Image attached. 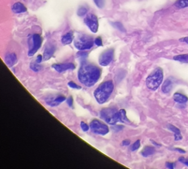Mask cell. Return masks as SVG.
<instances>
[{"instance_id": "obj_7", "label": "cell", "mask_w": 188, "mask_h": 169, "mask_svg": "<svg viewBox=\"0 0 188 169\" xmlns=\"http://www.w3.org/2000/svg\"><path fill=\"white\" fill-rule=\"evenodd\" d=\"M85 24L88 26V28L90 29L93 33H96L98 30V19L96 17V15L94 14H89L87 17L84 19Z\"/></svg>"}, {"instance_id": "obj_1", "label": "cell", "mask_w": 188, "mask_h": 169, "mask_svg": "<svg viewBox=\"0 0 188 169\" xmlns=\"http://www.w3.org/2000/svg\"><path fill=\"white\" fill-rule=\"evenodd\" d=\"M101 69L96 65L83 62L78 71L79 81L88 87H91L98 81L101 77Z\"/></svg>"}, {"instance_id": "obj_35", "label": "cell", "mask_w": 188, "mask_h": 169, "mask_svg": "<svg viewBox=\"0 0 188 169\" xmlns=\"http://www.w3.org/2000/svg\"><path fill=\"white\" fill-rule=\"evenodd\" d=\"M166 167L170 169H173L174 168V164L171 163H166Z\"/></svg>"}, {"instance_id": "obj_19", "label": "cell", "mask_w": 188, "mask_h": 169, "mask_svg": "<svg viewBox=\"0 0 188 169\" xmlns=\"http://www.w3.org/2000/svg\"><path fill=\"white\" fill-rule=\"evenodd\" d=\"M156 150H155V148L154 147H152V146H146L145 147H144L142 151H141V154H142V155L144 157H149L152 155H153L154 153H155Z\"/></svg>"}, {"instance_id": "obj_13", "label": "cell", "mask_w": 188, "mask_h": 169, "mask_svg": "<svg viewBox=\"0 0 188 169\" xmlns=\"http://www.w3.org/2000/svg\"><path fill=\"white\" fill-rule=\"evenodd\" d=\"M17 62V57L15 53H7L5 57V64L9 67H12Z\"/></svg>"}, {"instance_id": "obj_15", "label": "cell", "mask_w": 188, "mask_h": 169, "mask_svg": "<svg viewBox=\"0 0 188 169\" xmlns=\"http://www.w3.org/2000/svg\"><path fill=\"white\" fill-rule=\"evenodd\" d=\"M172 87H173V81L170 79H167L162 85V91L164 93L166 94L171 91Z\"/></svg>"}, {"instance_id": "obj_8", "label": "cell", "mask_w": 188, "mask_h": 169, "mask_svg": "<svg viewBox=\"0 0 188 169\" xmlns=\"http://www.w3.org/2000/svg\"><path fill=\"white\" fill-rule=\"evenodd\" d=\"M114 56V50L111 48L105 50L101 54L99 58V63L101 65L107 66L112 62Z\"/></svg>"}, {"instance_id": "obj_9", "label": "cell", "mask_w": 188, "mask_h": 169, "mask_svg": "<svg viewBox=\"0 0 188 169\" xmlns=\"http://www.w3.org/2000/svg\"><path fill=\"white\" fill-rule=\"evenodd\" d=\"M32 40H33V47L29 50L28 52V55L29 56H34L38 50V49L41 48L42 44V38L38 34H33Z\"/></svg>"}, {"instance_id": "obj_30", "label": "cell", "mask_w": 188, "mask_h": 169, "mask_svg": "<svg viewBox=\"0 0 188 169\" xmlns=\"http://www.w3.org/2000/svg\"><path fill=\"white\" fill-rule=\"evenodd\" d=\"M94 42H95V44L97 46H103V42H102V40H101V38L100 37H97L95 39V40H94Z\"/></svg>"}, {"instance_id": "obj_31", "label": "cell", "mask_w": 188, "mask_h": 169, "mask_svg": "<svg viewBox=\"0 0 188 169\" xmlns=\"http://www.w3.org/2000/svg\"><path fill=\"white\" fill-rule=\"evenodd\" d=\"M178 160L180 163H182L183 164L186 165L187 167H188V159L184 158V157H179V158L178 159Z\"/></svg>"}, {"instance_id": "obj_16", "label": "cell", "mask_w": 188, "mask_h": 169, "mask_svg": "<svg viewBox=\"0 0 188 169\" xmlns=\"http://www.w3.org/2000/svg\"><path fill=\"white\" fill-rule=\"evenodd\" d=\"M74 39V34L72 32H68L62 36L61 42L64 45H68L71 44Z\"/></svg>"}, {"instance_id": "obj_27", "label": "cell", "mask_w": 188, "mask_h": 169, "mask_svg": "<svg viewBox=\"0 0 188 169\" xmlns=\"http://www.w3.org/2000/svg\"><path fill=\"white\" fill-rule=\"evenodd\" d=\"M95 2L96 5L99 7V8L101 9L103 8L105 5V0H93Z\"/></svg>"}, {"instance_id": "obj_4", "label": "cell", "mask_w": 188, "mask_h": 169, "mask_svg": "<svg viewBox=\"0 0 188 169\" xmlns=\"http://www.w3.org/2000/svg\"><path fill=\"white\" fill-rule=\"evenodd\" d=\"M100 116L105 121L110 125H115L119 121V111L115 108H105L100 112Z\"/></svg>"}, {"instance_id": "obj_21", "label": "cell", "mask_w": 188, "mask_h": 169, "mask_svg": "<svg viewBox=\"0 0 188 169\" xmlns=\"http://www.w3.org/2000/svg\"><path fill=\"white\" fill-rule=\"evenodd\" d=\"M174 60L179 61L182 63H188V54L178 55L173 58Z\"/></svg>"}, {"instance_id": "obj_25", "label": "cell", "mask_w": 188, "mask_h": 169, "mask_svg": "<svg viewBox=\"0 0 188 169\" xmlns=\"http://www.w3.org/2000/svg\"><path fill=\"white\" fill-rule=\"evenodd\" d=\"M111 25L115 27V29L119 30L121 32H125V29L124 28L123 25H122V23H121L119 22H115V23H112Z\"/></svg>"}, {"instance_id": "obj_2", "label": "cell", "mask_w": 188, "mask_h": 169, "mask_svg": "<svg viewBox=\"0 0 188 169\" xmlns=\"http://www.w3.org/2000/svg\"><path fill=\"white\" fill-rule=\"evenodd\" d=\"M114 89V85L112 81H107L101 83L93 93L94 97L97 103L102 104L106 102Z\"/></svg>"}, {"instance_id": "obj_3", "label": "cell", "mask_w": 188, "mask_h": 169, "mask_svg": "<svg viewBox=\"0 0 188 169\" xmlns=\"http://www.w3.org/2000/svg\"><path fill=\"white\" fill-rule=\"evenodd\" d=\"M164 73L163 70L158 68L154 70V72L150 74L146 78V85L147 87L152 90V91H156V89L160 87L163 81Z\"/></svg>"}, {"instance_id": "obj_29", "label": "cell", "mask_w": 188, "mask_h": 169, "mask_svg": "<svg viewBox=\"0 0 188 169\" xmlns=\"http://www.w3.org/2000/svg\"><path fill=\"white\" fill-rule=\"evenodd\" d=\"M80 126H81V128L82 130H83L84 132H88L89 130V127L88 125V124H86L84 121H81V124H80Z\"/></svg>"}, {"instance_id": "obj_22", "label": "cell", "mask_w": 188, "mask_h": 169, "mask_svg": "<svg viewBox=\"0 0 188 169\" xmlns=\"http://www.w3.org/2000/svg\"><path fill=\"white\" fill-rule=\"evenodd\" d=\"M175 6L179 9L186 8L188 7V0H178L175 3Z\"/></svg>"}, {"instance_id": "obj_10", "label": "cell", "mask_w": 188, "mask_h": 169, "mask_svg": "<svg viewBox=\"0 0 188 169\" xmlns=\"http://www.w3.org/2000/svg\"><path fill=\"white\" fill-rule=\"evenodd\" d=\"M52 68L56 72L62 73L67 70H73L76 68V66L72 63H66V64H55L52 65Z\"/></svg>"}, {"instance_id": "obj_5", "label": "cell", "mask_w": 188, "mask_h": 169, "mask_svg": "<svg viewBox=\"0 0 188 169\" xmlns=\"http://www.w3.org/2000/svg\"><path fill=\"white\" fill-rule=\"evenodd\" d=\"M94 43L95 42H93L92 38L87 36H83L76 39L74 42V46L78 50L83 51L91 49Z\"/></svg>"}, {"instance_id": "obj_11", "label": "cell", "mask_w": 188, "mask_h": 169, "mask_svg": "<svg viewBox=\"0 0 188 169\" xmlns=\"http://www.w3.org/2000/svg\"><path fill=\"white\" fill-rule=\"evenodd\" d=\"M56 47L53 44H49L46 45L45 50L44 54H43V60L45 61H47L50 60L51 57L53 56V54L55 52Z\"/></svg>"}, {"instance_id": "obj_38", "label": "cell", "mask_w": 188, "mask_h": 169, "mask_svg": "<svg viewBox=\"0 0 188 169\" xmlns=\"http://www.w3.org/2000/svg\"><path fill=\"white\" fill-rule=\"evenodd\" d=\"M179 41L183 42H186V43H187V44H188V37H185V38H181V39H179Z\"/></svg>"}, {"instance_id": "obj_24", "label": "cell", "mask_w": 188, "mask_h": 169, "mask_svg": "<svg viewBox=\"0 0 188 169\" xmlns=\"http://www.w3.org/2000/svg\"><path fill=\"white\" fill-rule=\"evenodd\" d=\"M88 9L87 8H86L85 7L81 6V7H79V9H78L77 15H78L79 17L84 16V15L88 13Z\"/></svg>"}, {"instance_id": "obj_39", "label": "cell", "mask_w": 188, "mask_h": 169, "mask_svg": "<svg viewBox=\"0 0 188 169\" xmlns=\"http://www.w3.org/2000/svg\"><path fill=\"white\" fill-rule=\"evenodd\" d=\"M175 150H176L177 151H178V152H179V153H186V151L183 150V149H182L175 148Z\"/></svg>"}, {"instance_id": "obj_33", "label": "cell", "mask_w": 188, "mask_h": 169, "mask_svg": "<svg viewBox=\"0 0 188 169\" xmlns=\"http://www.w3.org/2000/svg\"><path fill=\"white\" fill-rule=\"evenodd\" d=\"M130 141L128 140V139H125L124 141H123L122 142V145H123V146H128V145H130Z\"/></svg>"}, {"instance_id": "obj_6", "label": "cell", "mask_w": 188, "mask_h": 169, "mask_svg": "<svg viewBox=\"0 0 188 169\" xmlns=\"http://www.w3.org/2000/svg\"><path fill=\"white\" fill-rule=\"evenodd\" d=\"M91 130L96 134L105 136L109 133V129L106 124H105L98 120H93L89 124Z\"/></svg>"}, {"instance_id": "obj_20", "label": "cell", "mask_w": 188, "mask_h": 169, "mask_svg": "<svg viewBox=\"0 0 188 169\" xmlns=\"http://www.w3.org/2000/svg\"><path fill=\"white\" fill-rule=\"evenodd\" d=\"M119 121L123 123H128L129 120H128L127 115H126V111L124 109H121L119 111Z\"/></svg>"}, {"instance_id": "obj_34", "label": "cell", "mask_w": 188, "mask_h": 169, "mask_svg": "<svg viewBox=\"0 0 188 169\" xmlns=\"http://www.w3.org/2000/svg\"><path fill=\"white\" fill-rule=\"evenodd\" d=\"M42 60H43V57L41 56V55H38V56L37 58L36 62L37 63H38V64H40V63H41V62L42 61Z\"/></svg>"}, {"instance_id": "obj_23", "label": "cell", "mask_w": 188, "mask_h": 169, "mask_svg": "<svg viewBox=\"0 0 188 169\" xmlns=\"http://www.w3.org/2000/svg\"><path fill=\"white\" fill-rule=\"evenodd\" d=\"M30 68L32 69L33 72H39V71H41L42 69V66L40 64H38V63H37L36 61H35V62H32L31 63Z\"/></svg>"}, {"instance_id": "obj_40", "label": "cell", "mask_w": 188, "mask_h": 169, "mask_svg": "<svg viewBox=\"0 0 188 169\" xmlns=\"http://www.w3.org/2000/svg\"><path fill=\"white\" fill-rule=\"evenodd\" d=\"M151 141L152 143H153V144H154V145H156V146H161V145H160V144H158V143H156V142H155V141H152V140H151Z\"/></svg>"}, {"instance_id": "obj_14", "label": "cell", "mask_w": 188, "mask_h": 169, "mask_svg": "<svg viewBox=\"0 0 188 169\" xmlns=\"http://www.w3.org/2000/svg\"><path fill=\"white\" fill-rule=\"evenodd\" d=\"M11 9H12V11L14 13L16 14L25 13L27 11L26 7L20 2H17L14 3L12 7H11Z\"/></svg>"}, {"instance_id": "obj_12", "label": "cell", "mask_w": 188, "mask_h": 169, "mask_svg": "<svg viewBox=\"0 0 188 169\" xmlns=\"http://www.w3.org/2000/svg\"><path fill=\"white\" fill-rule=\"evenodd\" d=\"M66 100V97L64 96H58L55 99H46L45 102L46 103L50 106V107H56V106L59 105L62 103Z\"/></svg>"}, {"instance_id": "obj_28", "label": "cell", "mask_w": 188, "mask_h": 169, "mask_svg": "<svg viewBox=\"0 0 188 169\" xmlns=\"http://www.w3.org/2000/svg\"><path fill=\"white\" fill-rule=\"evenodd\" d=\"M68 86L72 89H80L81 87H80V86L78 85L77 84H76L75 83H74L73 81H70L68 83Z\"/></svg>"}, {"instance_id": "obj_18", "label": "cell", "mask_w": 188, "mask_h": 169, "mask_svg": "<svg viewBox=\"0 0 188 169\" xmlns=\"http://www.w3.org/2000/svg\"><path fill=\"white\" fill-rule=\"evenodd\" d=\"M168 128H169L170 130L174 133V137H175V141H179V140H181L182 139L181 132H180V130L178 128H176L175 126H174V125H172V124L168 125Z\"/></svg>"}, {"instance_id": "obj_26", "label": "cell", "mask_w": 188, "mask_h": 169, "mask_svg": "<svg viewBox=\"0 0 188 169\" xmlns=\"http://www.w3.org/2000/svg\"><path fill=\"white\" fill-rule=\"evenodd\" d=\"M140 146V140H137L135 142L132 144V145L131 147V149L132 151H135L136 150H137Z\"/></svg>"}, {"instance_id": "obj_32", "label": "cell", "mask_w": 188, "mask_h": 169, "mask_svg": "<svg viewBox=\"0 0 188 169\" xmlns=\"http://www.w3.org/2000/svg\"><path fill=\"white\" fill-rule=\"evenodd\" d=\"M66 102H67V104L70 106V107H72V105H73V98H72V97H68L67 100H66Z\"/></svg>"}, {"instance_id": "obj_36", "label": "cell", "mask_w": 188, "mask_h": 169, "mask_svg": "<svg viewBox=\"0 0 188 169\" xmlns=\"http://www.w3.org/2000/svg\"><path fill=\"white\" fill-rule=\"evenodd\" d=\"M87 53L86 52H78V56H80V57H86L87 56Z\"/></svg>"}, {"instance_id": "obj_17", "label": "cell", "mask_w": 188, "mask_h": 169, "mask_svg": "<svg viewBox=\"0 0 188 169\" xmlns=\"http://www.w3.org/2000/svg\"><path fill=\"white\" fill-rule=\"evenodd\" d=\"M174 100L176 102V103L183 104L187 103L188 100V98L186 95H183V94L175 93L174 95Z\"/></svg>"}, {"instance_id": "obj_37", "label": "cell", "mask_w": 188, "mask_h": 169, "mask_svg": "<svg viewBox=\"0 0 188 169\" xmlns=\"http://www.w3.org/2000/svg\"><path fill=\"white\" fill-rule=\"evenodd\" d=\"M123 126H122V125H118V126L113 127V129H115V132H119L121 129H123Z\"/></svg>"}]
</instances>
